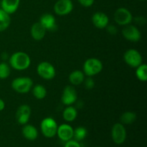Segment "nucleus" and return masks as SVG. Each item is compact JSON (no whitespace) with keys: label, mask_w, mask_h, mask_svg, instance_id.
<instances>
[{"label":"nucleus","mask_w":147,"mask_h":147,"mask_svg":"<svg viewBox=\"0 0 147 147\" xmlns=\"http://www.w3.org/2000/svg\"><path fill=\"white\" fill-rule=\"evenodd\" d=\"M10 67L6 63H0V79L7 78L10 76Z\"/></svg>","instance_id":"obj_26"},{"label":"nucleus","mask_w":147,"mask_h":147,"mask_svg":"<svg viewBox=\"0 0 147 147\" xmlns=\"http://www.w3.org/2000/svg\"><path fill=\"white\" fill-rule=\"evenodd\" d=\"M123 59L126 64L131 67H137L142 64V56L135 49H129L125 52Z\"/></svg>","instance_id":"obj_6"},{"label":"nucleus","mask_w":147,"mask_h":147,"mask_svg":"<svg viewBox=\"0 0 147 147\" xmlns=\"http://www.w3.org/2000/svg\"><path fill=\"white\" fill-rule=\"evenodd\" d=\"M10 14L0 8V32L7 30L11 22Z\"/></svg>","instance_id":"obj_20"},{"label":"nucleus","mask_w":147,"mask_h":147,"mask_svg":"<svg viewBox=\"0 0 147 147\" xmlns=\"http://www.w3.org/2000/svg\"><path fill=\"white\" fill-rule=\"evenodd\" d=\"M82 6L85 7H90L94 3L95 0H78Z\"/></svg>","instance_id":"obj_28"},{"label":"nucleus","mask_w":147,"mask_h":147,"mask_svg":"<svg viewBox=\"0 0 147 147\" xmlns=\"http://www.w3.org/2000/svg\"><path fill=\"white\" fill-rule=\"evenodd\" d=\"M22 134L27 140L34 141L38 136V131L32 125L25 124L22 128Z\"/></svg>","instance_id":"obj_18"},{"label":"nucleus","mask_w":147,"mask_h":147,"mask_svg":"<svg viewBox=\"0 0 147 147\" xmlns=\"http://www.w3.org/2000/svg\"><path fill=\"white\" fill-rule=\"evenodd\" d=\"M83 82H84L85 86H86V88L89 89V90H90V89L93 88L95 86L94 80H93V78H91L90 77L88 78L87 79L84 80V81Z\"/></svg>","instance_id":"obj_27"},{"label":"nucleus","mask_w":147,"mask_h":147,"mask_svg":"<svg viewBox=\"0 0 147 147\" xmlns=\"http://www.w3.org/2000/svg\"><path fill=\"white\" fill-rule=\"evenodd\" d=\"M73 9L71 0H58L54 5V11L59 16H65L70 14Z\"/></svg>","instance_id":"obj_10"},{"label":"nucleus","mask_w":147,"mask_h":147,"mask_svg":"<svg viewBox=\"0 0 147 147\" xmlns=\"http://www.w3.org/2000/svg\"><path fill=\"white\" fill-rule=\"evenodd\" d=\"M32 93L35 98L38 99V100H42L45 98L46 95H47V90L43 86L37 84L33 87Z\"/></svg>","instance_id":"obj_22"},{"label":"nucleus","mask_w":147,"mask_h":147,"mask_svg":"<svg viewBox=\"0 0 147 147\" xmlns=\"http://www.w3.org/2000/svg\"><path fill=\"white\" fill-rule=\"evenodd\" d=\"M64 147H81L78 142L76 140H70L66 142L65 145Z\"/></svg>","instance_id":"obj_29"},{"label":"nucleus","mask_w":147,"mask_h":147,"mask_svg":"<svg viewBox=\"0 0 147 147\" xmlns=\"http://www.w3.org/2000/svg\"><path fill=\"white\" fill-rule=\"evenodd\" d=\"M92 22L93 25L98 29H104L109 24V17L105 13L98 11L93 14L92 17Z\"/></svg>","instance_id":"obj_14"},{"label":"nucleus","mask_w":147,"mask_h":147,"mask_svg":"<svg viewBox=\"0 0 147 147\" xmlns=\"http://www.w3.org/2000/svg\"><path fill=\"white\" fill-rule=\"evenodd\" d=\"M136 119V113L132 111H126L121 116V121L122 124H131Z\"/></svg>","instance_id":"obj_23"},{"label":"nucleus","mask_w":147,"mask_h":147,"mask_svg":"<svg viewBox=\"0 0 147 147\" xmlns=\"http://www.w3.org/2000/svg\"><path fill=\"white\" fill-rule=\"evenodd\" d=\"M114 20L119 25L126 26L131 22L133 20V16L129 9L124 7H121L117 9L115 11Z\"/></svg>","instance_id":"obj_7"},{"label":"nucleus","mask_w":147,"mask_h":147,"mask_svg":"<svg viewBox=\"0 0 147 147\" xmlns=\"http://www.w3.org/2000/svg\"><path fill=\"white\" fill-rule=\"evenodd\" d=\"M111 136L113 142L116 144H122L126 139V131L123 124L116 123L111 130Z\"/></svg>","instance_id":"obj_8"},{"label":"nucleus","mask_w":147,"mask_h":147,"mask_svg":"<svg viewBox=\"0 0 147 147\" xmlns=\"http://www.w3.org/2000/svg\"><path fill=\"white\" fill-rule=\"evenodd\" d=\"M37 74L45 80H52L55 77L56 72L54 66L47 61L41 62L37 65Z\"/></svg>","instance_id":"obj_5"},{"label":"nucleus","mask_w":147,"mask_h":147,"mask_svg":"<svg viewBox=\"0 0 147 147\" xmlns=\"http://www.w3.org/2000/svg\"><path fill=\"white\" fill-rule=\"evenodd\" d=\"M40 22L46 30L49 31H54L57 29L55 17L51 14H45L41 16Z\"/></svg>","instance_id":"obj_15"},{"label":"nucleus","mask_w":147,"mask_h":147,"mask_svg":"<svg viewBox=\"0 0 147 147\" xmlns=\"http://www.w3.org/2000/svg\"><path fill=\"white\" fill-rule=\"evenodd\" d=\"M103 70V63L97 58H89L83 65V73L88 77L98 75Z\"/></svg>","instance_id":"obj_3"},{"label":"nucleus","mask_w":147,"mask_h":147,"mask_svg":"<svg viewBox=\"0 0 147 147\" xmlns=\"http://www.w3.org/2000/svg\"><path fill=\"white\" fill-rule=\"evenodd\" d=\"M46 31L44 27L40 24V22H36L33 24L30 29V34H31L32 37L34 40L40 41L42 40L45 37L46 34Z\"/></svg>","instance_id":"obj_16"},{"label":"nucleus","mask_w":147,"mask_h":147,"mask_svg":"<svg viewBox=\"0 0 147 147\" xmlns=\"http://www.w3.org/2000/svg\"><path fill=\"white\" fill-rule=\"evenodd\" d=\"M122 34L126 40L134 42L139 41L142 37L140 30L136 27L130 24L124 26L122 30Z\"/></svg>","instance_id":"obj_9"},{"label":"nucleus","mask_w":147,"mask_h":147,"mask_svg":"<svg viewBox=\"0 0 147 147\" xmlns=\"http://www.w3.org/2000/svg\"><path fill=\"white\" fill-rule=\"evenodd\" d=\"M30 56L23 52H17L11 55L9 58L10 66L17 70H26L30 67Z\"/></svg>","instance_id":"obj_1"},{"label":"nucleus","mask_w":147,"mask_h":147,"mask_svg":"<svg viewBox=\"0 0 147 147\" xmlns=\"http://www.w3.org/2000/svg\"><path fill=\"white\" fill-rule=\"evenodd\" d=\"M85 80V74L80 70H74L69 76V81L73 86L82 84Z\"/></svg>","instance_id":"obj_19"},{"label":"nucleus","mask_w":147,"mask_h":147,"mask_svg":"<svg viewBox=\"0 0 147 147\" xmlns=\"http://www.w3.org/2000/svg\"><path fill=\"white\" fill-rule=\"evenodd\" d=\"M73 131H74V129L71 126L63 123L57 127V134L62 141L67 142V141L71 140L72 138L73 137Z\"/></svg>","instance_id":"obj_13"},{"label":"nucleus","mask_w":147,"mask_h":147,"mask_svg":"<svg viewBox=\"0 0 147 147\" xmlns=\"http://www.w3.org/2000/svg\"><path fill=\"white\" fill-rule=\"evenodd\" d=\"M4 108H5V103L2 99L0 98V111L4 110Z\"/></svg>","instance_id":"obj_31"},{"label":"nucleus","mask_w":147,"mask_h":147,"mask_svg":"<svg viewBox=\"0 0 147 147\" xmlns=\"http://www.w3.org/2000/svg\"><path fill=\"white\" fill-rule=\"evenodd\" d=\"M57 122L51 117H47L43 119L40 124L42 133L45 137L53 138L57 134Z\"/></svg>","instance_id":"obj_4"},{"label":"nucleus","mask_w":147,"mask_h":147,"mask_svg":"<svg viewBox=\"0 0 147 147\" xmlns=\"http://www.w3.org/2000/svg\"><path fill=\"white\" fill-rule=\"evenodd\" d=\"M140 1H145V0H140Z\"/></svg>","instance_id":"obj_32"},{"label":"nucleus","mask_w":147,"mask_h":147,"mask_svg":"<svg viewBox=\"0 0 147 147\" xmlns=\"http://www.w3.org/2000/svg\"><path fill=\"white\" fill-rule=\"evenodd\" d=\"M33 81L29 77H19L11 82V88L19 93H27L32 89Z\"/></svg>","instance_id":"obj_2"},{"label":"nucleus","mask_w":147,"mask_h":147,"mask_svg":"<svg viewBox=\"0 0 147 147\" xmlns=\"http://www.w3.org/2000/svg\"><path fill=\"white\" fill-rule=\"evenodd\" d=\"M77 110H76V108L73 107V106H68V107L65 109V110L63 111V117L64 120L67 122L73 121L77 118Z\"/></svg>","instance_id":"obj_21"},{"label":"nucleus","mask_w":147,"mask_h":147,"mask_svg":"<svg viewBox=\"0 0 147 147\" xmlns=\"http://www.w3.org/2000/svg\"><path fill=\"white\" fill-rule=\"evenodd\" d=\"M136 76L139 80L146 82L147 80V65L146 64H141L136 67Z\"/></svg>","instance_id":"obj_24"},{"label":"nucleus","mask_w":147,"mask_h":147,"mask_svg":"<svg viewBox=\"0 0 147 147\" xmlns=\"http://www.w3.org/2000/svg\"><path fill=\"white\" fill-rule=\"evenodd\" d=\"M107 31L110 33L111 34H116L117 32V29L115 26L113 25H109L107 26Z\"/></svg>","instance_id":"obj_30"},{"label":"nucleus","mask_w":147,"mask_h":147,"mask_svg":"<svg viewBox=\"0 0 147 147\" xmlns=\"http://www.w3.org/2000/svg\"><path fill=\"white\" fill-rule=\"evenodd\" d=\"M20 3V0H1V9L9 14H11L17 11Z\"/></svg>","instance_id":"obj_17"},{"label":"nucleus","mask_w":147,"mask_h":147,"mask_svg":"<svg viewBox=\"0 0 147 147\" xmlns=\"http://www.w3.org/2000/svg\"><path fill=\"white\" fill-rule=\"evenodd\" d=\"M78 99V93L72 86H67L64 88L61 96V100L65 106H71Z\"/></svg>","instance_id":"obj_11"},{"label":"nucleus","mask_w":147,"mask_h":147,"mask_svg":"<svg viewBox=\"0 0 147 147\" xmlns=\"http://www.w3.org/2000/svg\"><path fill=\"white\" fill-rule=\"evenodd\" d=\"M87 130L86 128L82 127H77L73 131V137L76 139L77 142H80V141L83 140L87 136Z\"/></svg>","instance_id":"obj_25"},{"label":"nucleus","mask_w":147,"mask_h":147,"mask_svg":"<svg viewBox=\"0 0 147 147\" xmlns=\"http://www.w3.org/2000/svg\"><path fill=\"white\" fill-rule=\"evenodd\" d=\"M31 108L28 105H22L18 108L16 113L17 121L20 124L25 125L30 120L31 116Z\"/></svg>","instance_id":"obj_12"}]
</instances>
